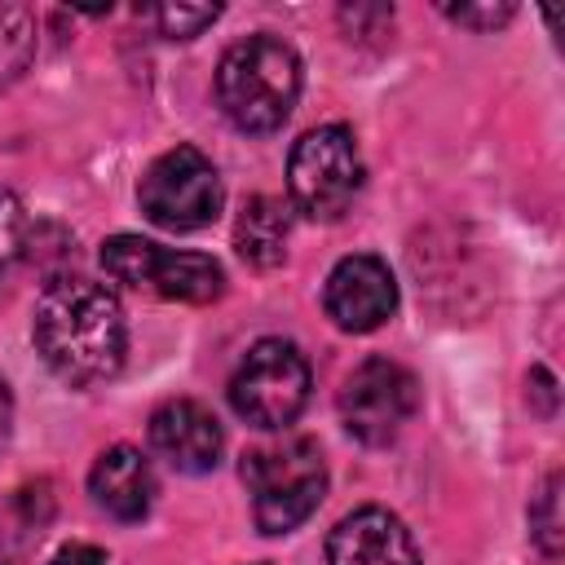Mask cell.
<instances>
[{
    "mask_svg": "<svg viewBox=\"0 0 565 565\" xmlns=\"http://www.w3.org/2000/svg\"><path fill=\"white\" fill-rule=\"evenodd\" d=\"M31 335L44 366L71 388L110 380L124 366V349H128V322L119 296L106 282L79 274L44 287L31 318Z\"/></svg>",
    "mask_w": 565,
    "mask_h": 565,
    "instance_id": "cell-1",
    "label": "cell"
},
{
    "mask_svg": "<svg viewBox=\"0 0 565 565\" xmlns=\"http://www.w3.org/2000/svg\"><path fill=\"white\" fill-rule=\"evenodd\" d=\"M300 97V57L287 40L260 31L234 40L216 62V106L238 132H274Z\"/></svg>",
    "mask_w": 565,
    "mask_h": 565,
    "instance_id": "cell-2",
    "label": "cell"
},
{
    "mask_svg": "<svg viewBox=\"0 0 565 565\" xmlns=\"http://www.w3.org/2000/svg\"><path fill=\"white\" fill-rule=\"evenodd\" d=\"M243 486L252 494V521L260 534H291L327 494V463L318 441L296 437L269 450L243 455Z\"/></svg>",
    "mask_w": 565,
    "mask_h": 565,
    "instance_id": "cell-3",
    "label": "cell"
},
{
    "mask_svg": "<svg viewBox=\"0 0 565 565\" xmlns=\"http://www.w3.org/2000/svg\"><path fill=\"white\" fill-rule=\"evenodd\" d=\"M362 190V150L344 124L309 128L287 159V194L296 212L313 221H335Z\"/></svg>",
    "mask_w": 565,
    "mask_h": 565,
    "instance_id": "cell-4",
    "label": "cell"
},
{
    "mask_svg": "<svg viewBox=\"0 0 565 565\" xmlns=\"http://www.w3.org/2000/svg\"><path fill=\"white\" fill-rule=\"evenodd\" d=\"M102 265L132 291H154L181 305H212L225 291V269L203 252H172L141 234H115L102 243Z\"/></svg>",
    "mask_w": 565,
    "mask_h": 565,
    "instance_id": "cell-5",
    "label": "cell"
},
{
    "mask_svg": "<svg viewBox=\"0 0 565 565\" xmlns=\"http://www.w3.org/2000/svg\"><path fill=\"white\" fill-rule=\"evenodd\" d=\"M309 402V362L291 340H256L230 380V406L252 428H287Z\"/></svg>",
    "mask_w": 565,
    "mask_h": 565,
    "instance_id": "cell-6",
    "label": "cell"
},
{
    "mask_svg": "<svg viewBox=\"0 0 565 565\" xmlns=\"http://www.w3.org/2000/svg\"><path fill=\"white\" fill-rule=\"evenodd\" d=\"M137 203L146 212V221H154L159 230L172 234H190L216 221L221 203H225V185L216 163L194 150V146H177L168 154H159L141 185H137Z\"/></svg>",
    "mask_w": 565,
    "mask_h": 565,
    "instance_id": "cell-7",
    "label": "cell"
},
{
    "mask_svg": "<svg viewBox=\"0 0 565 565\" xmlns=\"http://www.w3.org/2000/svg\"><path fill=\"white\" fill-rule=\"evenodd\" d=\"M415 411H419V384L393 358H366L340 384L344 428L366 446H388L411 424Z\"/></svg>",
    "mask_w": 565,
    "mask_h": 565,
    "instance_id": "cell-8",
    "label": "cell"
},
{
    "mask_svg": "<svg viewBox=\"0 0 565 565\" xmlns=\"http://www.w3.org/2000/svg\"><path fill=\"white\" fill-rule=\"evenodd\" d=\"M322 305H327V318L340 331L366 335V331H375V327H384L393 318V309H397V278H393V269L380 256H366V252L344 256L327 274Z\"/></svg>",
    "mask_w": 565,
    "mask_h": 565,
    "instance_id": "cell-9",
    "label": "cell"
},
{
    "mask_svg": "<svg viewBox=\"0 0 565 565\" xmlns=\"http://www.w3.org/2000/svg\"><path fill=\"white\" fill-rule=\"evenodd\" d=\"M221 424L216 415L194 397H172L150 415V450L185 477H203L221 463Z\"/></svg>",
    "mask_w": 565,
    "mask_h": 565,
    "instance_id": "cell-10",
    "label": "cell"
},
{
    "mask_svg": "<svg viewBox=\"0 0 565 565\" xmlns=\"http://www.w3.org/2000/svg\"><path fill=\"white\" fill-rule=\"evenodd\" d=\"M327 565H419L406 521L388 508H358L327 534Z\"/></svg>",
    "mask_w": 565,
    "mask_h": 565,
    "instance_id": "cell-11",
    "label": "cell"
},
{
    "mask_svg": "<svg viewBox=\"0 0 565 565\" xmlns=\"http://www.w3.org/2000/svg\"><path fill=\"white\" fill-rule=\"evenodd\" d=\"M93 503L115 521H141L154 503V468L137 446H110L88 472Z\"/></svg>",
    "mask_w": 565,
    "mask_h": 565,
    "instance_id": "cell-12",
    "label": "cell"
},
{
    "mask_svg": "<svg viewBox=\"0 0 565 565\" xmlns=\"http://www.w3.org/2000/svg\"><path fill=\"white\" fill-rule=\"evenodd\" d=\"M287 238H291V216L282 207V199L274 194H256L243 203L238 221H234V247L247 265L256 269H274L287 256Z\"/></svg>",
    "mask_w": 565,
    "mask_h": 565,
    "instance_id": "cell-13",
    "label": "cell"
},
{
    "mask_svg": "<svg viewBox=\"0 0 565 565\" xmlns=\"http://www.w3.org/2000/svg\"><path fill=\"white\" fill-rule=\"evenodd\" d=\"M31 49H35L31 13L26 9H0V88L26 71Z\"/></svg>",
    "mask_w": 565,
    "mask_h": 565,
    "instance_id": "cell-14",
    "label": "cell"
},
{
    "mask_svg": "<svg viewBox=\"0 0 565 565\" xmlns=\"http://www.w3.org/2000/svg\"><path fill=\"white\" fill-rule=\"evenodd\" d=\"M530 534H534V543H539L547 556L561 552V543H565V521H561V472H552V477L543 481V490L534 494V503H530Z\"/></svg>",
    "mask_w": 565,
    "mask_h": 565,
    "instance_id": "cell-15",
    "label": "cell"
},
{
    "mask_svg": "<svg viewBox=\"0 0 565 565\" xmlns=\"http://www.w3.org/2000/svg\"><path fill=\"white\" fill-rule=\"evenodd\" d=\"M22 252H26V212H22L18 194L9 185H0V287L18 269Z\"/></svg>",
    "mask_w": 565,
    "mask_h": 565,
    "instance_id": "cell-16",
    "label": "cell"
},
{
    "mask_svg": "<svg viewBox=\"0 0 565 565\" xmlns=\"http://www.w3.org/2000/svg\"><path fill=\"white\" fill-rule=\"evenodd\" d=\"M35 525L40 516L26 508V499H0V565H22Z\"/></svg>",
    "mask_w": 565,
    "mask_h": 565,
    "instance_id": "cell-17",
    "label": "cell"
},
{
    "mask_svg": "<svg viewBox=\"0 0 565 565\" xmlns=\"http://www.w3.org/2000/svg\"><path fill=\"white\" fill-rule=\"evenodd\" d=\"M216 4H159L154 9V22H159V35L168 40H194L203 26L216 22Z\"/></svg>",
    "mask_w": 565,
    "mask_h": 565,
    "instance_id": "cell-18",
    "label": "cell"
},
{
    "mask_svg": "<svg viewBox=\"0 0 565 565\" xmlns=\"http://www.w3.org/2000/svg\"><path fill=\"white\" fill-rule=\"evenodd\" d=\"M512 13H516L512 4H459V9H446V18H455L459 26H472V31H494Z\"/></svg>",
    "mask_w": 565,
    "mask_h": 565,
    "instance_id": "cell-19",
    "label": "cell"
},
{
    "mask_svg": "<svg viewBox=\"0 0 565 565\" xmlns=\"http://www.w3.org/2000/svg\"><path fill=\"white\" fill-rule=\"evenodd\" d=\"M49 565H110V556L102 547H93V543H66L62 552H53Z\"/></svg>",
    "mask_w": 565,
    "mask_h": 565,
    "instance_id": "cell-20",
    "label": "cell"
},
{
    "mask_svg": "<svg viewBox=\"0 0 565 565\" xmlns=\"http://www.w3.org/2000/svg\"><path fill=\"white\" fill-rule=\"evenodd\" d=\"M9 437H13V393H9V384L0 375V455H4Z\"/></svg>",
    "mask_w": 565,
    "mask_h": 565,
    "instance_id": "cell-21",
    "label": "cell"
}]
</instances>
